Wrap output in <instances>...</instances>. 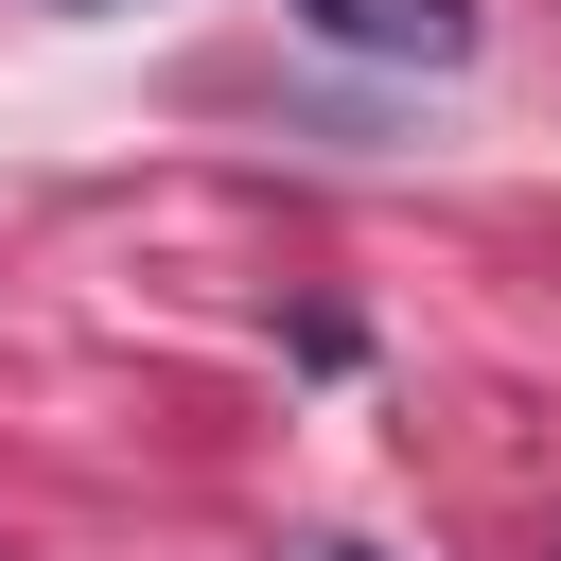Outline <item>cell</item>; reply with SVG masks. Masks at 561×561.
Wrapping results in <instances>:
<instances>
[{
    "mask_svg": "<svg viewBox=\"0 0 561 561\" xmlns=\"http://www.w3.org/2000/svg\"><path fill=\"white\" fill-rule=\"evenodd\" d=\"M316 53H351V70H456L473 53V0H280Z\"/></svg>",
    "mask_w": 561,
    "mask_h": 561,
    "instance_id": "1",
    "label": "cell"
},
{
    "mask_svg": "<svg viewBox=\"0 0 561 561\" xmlns=\"http://www.w3.org/2000/svg\"><path fill=\"white\" fill-rule=\"evenodd\" d=\"M35 18H123V0H35Z\"/></svg>",
    "mask_w": 561,
    "mask_h": 561,
    "instance_id": "2",
    "label": "cell"
},
{
    "mask_svg": "<svg viewBox=\"0 0 561 561\" xmlns=\"http://www.w3.org/2000/svg\"><path fill=\"white\" fill-rule=\"evenodd\" d=\"M298 561H368V543H298Z\"/></svg>",
    "mask_w": 561,
    "mask_h": 561,
    "instance_id": "3",
    "label": "cell"
}]
</instances>
